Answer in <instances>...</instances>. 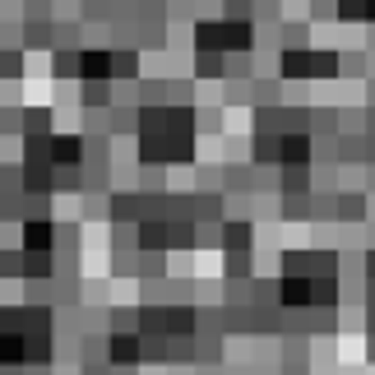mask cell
I'll return each instance as SVG.
<instances>
[{
  "instance_id": "cell-1",
  "label": "cell",
  "mask_w": 375,
  "mask_h": 375,
  "mask_svg": "<svg viewBox=\"0 0 375 375\" xmlns=\"http://www.w3.org/2000/svg\"><path fill=\"white\" fill-rule=\"evenodd\" d=\"M366 10H371V19H375V0H366Z\"/></svg>"
}]
</instances>
